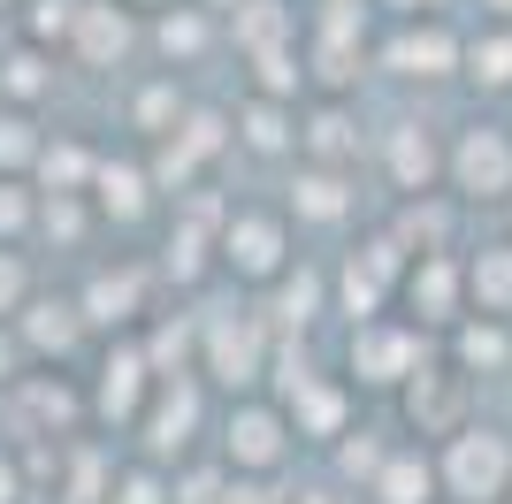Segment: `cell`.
Segmentation results:
<instances>
[{
	"mask_svg": "<svg viewBox=\"0 0 512 504\" xmlns=\"http://www.w3.org/2000/svg\"><path fill=\"white\" fill-rule=\"evenodd\" d=\"M444 482L459 504H497L512 482V451L505 436H490V428H459L451 436V459H444Z\"/></svg>",
	"mask_w": 512,
	"mask_h": 504,
	"instance_id": "1",
	"label": "cell"
},
{
	"mask_svg": "<svg viewBox=\"0 0 512 504\" xmlns=\"http://www.w3.org/2000/svg\"><path fill=\"white\" fill-rule=\"evenodd\" d=\"M406 420L421 436H459V420H467V375H451V367H421L406 390Z\"/></svg>",
	"mask_w": 512,
	"mask_h": 504,
	"instance_id": "2",
	"label": "cell"
},
{
	"mask_svg": "<svg viewBox=\"0 0 512 504\" xmlns=\"http://www.w3.org/2000/svg\"><path fill=\"white\" fill-rule=\"evenodd\" d=\"M451 176L467 191H482V199H497V191H512V146L497 130H467L459 153H451Z\"/></svg>",
	"mask_w": 512,
	"mask_h": 504,
	"instance_id": "3",
	"label": "cell"
},
{
	"mask_svg": "<svg viewBox=\"0 0 512 504\" xmlns=\"http://www.w3.org/2000/svg\"><path fill=\"white\" fill-rule=\"evenodd\" d=\"M207 359L222 382H253L260 375V329L253 321H214L207 329Z\"/></svg>",
	"mask_w": 512,
	"mask_h": 504,
	"instance_id": "4",
	"label": "cell"
},
{
	"mask_svg": "<svg viewBox=\"0 0 512 504\" xmlns=\"http://www.w3.org/2000/svg\"><path fill=\"white\" fill-rule=\"evenodd\" d=\"M230 268L237 275H276L283 268V230L276 222H260V214H245V222H230Z\"/></svg>",
	"mask_w": 512,
	"mask_h": 504,
	"instance_id": "5",
	"label": "cell"
},
{
	"mask_svg": "<svg viewBox=\"0 0 512 504\" xmlns=\"http://www.w3.org/2000/svg\"><path fill=\"white\" fill-rule=\"evenodd\" d=\"M352 367H360L367 382L413 375V336H398V329H360V336H352Z\"/></svg>",
	"mask_w": 512,
	"mask_h": 504,
	"instance_id": "6",
	"label": "cell"
},
{
	"mask_svg": "<svg viewBox=\"0 0 512 504\" xmlns=\"http://www.w3.org/2000/svg\"><path fill=\"white\" fill-rule=\"evenodd\" d=\"M192 420H199V398H192V382H169L161 390V405H153L146 420V443L169 459V451H184V436H192Z\"/></svg>",
	"mask_w": 512,
	"mask_h": 504,
	"instance_id": "7",
	"label": "cell"
},
{
	"mask_svg": "<svg viewBox=\"0 0 512 504\" xmlns=\"http://www.w3.org/2000/svg\"><path fill=\"white\" fill-rule=\"evenodd\" d=\"M230 459L237 466H276L283 459V420L260 413V405H253V413H237L230 420Z\"/></svg>",
	"mask_w": 512,
	"mask_h": 504,
	"instance_id": "8",
	"label": "cell"
},
{
	"mask_svg": "<svg viewBox=\"0 0 512 504\" xmlns=\"http://www.w3.org/2000/svg\"><path fill=\"white\" fill-rule=\"evenodd\" d=\"M390 62L406 69V77H444V69L459 62V39L428 23V31H406V39H398V54H390Z\"/></svg>",
	"mask_w": 512,
	"mask_h": 504,
	"instance_id": "9",
	"label": "cell"
},
{
	"mask_svg": "<svg viewBox=\"0 0 512 504\" xmlns=\"http://www.w3.org/2000/svg\"><path fill=\"white\" fill-rule=\"evenodd\" d=\"M291 420H299L306 436H337V428H344V398L329 390V382L299 375V382H291Z\"/></svg>",
	"mask_w": 512,
	"mask_h": 504,
	"instance_id": "10",
	"label": "cell"
},
{
	"mask_svg": "<svg viewBox=\"0 0 512 504\" xmlns=\"http://www.w3.org/2000/svg\"><path fill=\"white\" fill-rule=\"evenodd\" d=\"M390 176H398L406 191H421L428 176H436V146H428L421 123H398V130H390Z\"/></svg>",
	"mask_w": 512,
	"mask_h": 504,
	"instance_id": "11",
	"label": "cell"
},
{
	"mask_svg": "<svg viewBox=\"0 0 512 504\" xmlns=\"http://www.w3.org/2000/svg\"><path fill=\"white\" fill-rule=\"evenodd\" d=\"M406 291H413V306H421V321H451V306H459V275H451L444 260H421Z\"/></svg>",
	"mask_w": 512,
	"mask_h": 504,
	"instance_id": "12",
	"label": "cell"
},
{
	"mask_svg": "<svg viewBox=\"0 0 512 504\" xmlns=\"http://www.w3.org/2000/svg\"><path fill=\"white\" fill-rule=\"evenodd\" d=\"M77 46H85V62H115L130 46V23L115 16V8H85V16H77Z\"/></svg>",
	"mask_w": 512,
	"mask_h": 504,
	"instance_id": "13",
	"label": "cell"
},
{
	"mask_svg": "<svg viewBox=\"0 0 512 504\" xmlns=\"http://www.w3.org/2000/svg\"><path fill=\"white\" fill-rule=\"evenodd\" d=\"M138 291H146V283H138L130 268H123V275H100V283H92V298H85V314L115 329V321H130V314H138Z\"/></svg>",
	"mask_w": 512,
	"mask_h": 504,
	"instance_id": "14",
	"label": "cell"
},
{
	"mask_svg": "<svg viewBox=\"0 0 512 504\" xmlns=\"http://www.w3.org/2000/svg\"><path fill=\"white\" fill-rule=\"evenodd\" d=\"M428 489H436V474H428L421 459H390L383 474H375V497L383 504H428Z\"/></svg>",
	"mask_w": 512,
	"mask_h": 504,
	"instance_id": "15",
	"label": "cell"
},
{
	"mask_svg": "<svg viewBox=\"0 0 512 504\" xmlns=\"http://www.w3.org/2000/svg\"><path fill=\"white\" fill-rule=\"evenodd\" d=\"M138 375H146V359H138V352H115V359H107V382H100V413L107 420L138 405Z\"/></svg>",
	"mask_w": 512,
	"mask_h": 504,
	"instance_id": "16",
	"label": "cell"
},
{
	"mask_svg": "<svg viewBox=\"0 0 512 504\" xmlns=\"http://www.w3.org/2000/svg\"><path fill=\"white\" fill-rule=\"evenodd\" d=\"M23 336H31L39 352L62 359L69 344H77V314H69V306H31V314H23Z\"/></svg>",
	"mask_w": 512,
	"mask_h": 504,
	"instance_id": "17",
	"label": "cell"
},
{
	"mask_svg": "<svg viewBox=\"0 0 512 504\" xmlns=\"http://www.w3.org/2000/svg\"><path fill=\"white\" fill-rule=\"evenodd\" d=\"M467 283H474V298H482L490 314H505V306H512V252H482Z\"/></svg>",
	"mask_w": 512,
	"mask_h": 504,
	"instance_id": "18",
	"label": "cell"
},
{
	"mask_svg": "<svg viewBox=\"0 0 512 504\" xmlns=\"http://www.w3.org/2000/svg\"><path fill=\"white\" fill-rule=\"evenodd\" d=\"M344 207H352V199H344L337 176H299V214L306 222H337Z\"/></svg>",
	"mask_w": 512,
	"mask_h": 504,
	"instance_id": "19",
	"label": "cell"
},
{
	"mask_svg": "<svg viewBox=\"0 0 512 504\" xmlns=\"http://www.w3.org/2000/svg\"><path fill=\"white\" fill-rule=\"evenodd\" d=\"M467 62L482 84H512V31H497V39H474L467 46Z\"/></svg>",
	"mask_w": 512,
	"mask_h": 504,
	"instance_id": "20",
	"label": "cell"
},
{
	"mask_svg": "<svg viewBox=\"0 0 512 504\" xmlns=\"http://www.w3.org/2000/svg\"><path fill=\"white\" fill-rule=\"evenodd\" d=\"M306 146H314L321 161H344V153H352V115L321 107V115H314V130H306Z\"/></svg>",
	"mask_w": 512,
	"mask_h": 504,
	"instance_id": "21",
	"label": "cell"
},
{
	"mask_svg": "<svg viewBox=\"0 0 512 504\" xmlns=\"http://www.w3.org/2000/svg\"><path fill=\"white\" fill-rule=\"evenodd\" d=\"M237 39L253 46V54H260V46H276V39H283V8H276V0H245V16H237Z\"/></svg>",
	"mask_w": 512,
	"mask_h": 504,
	"instance_id": "22",
	"label": "cell"
},
{
	"mask_svg": "<svg viewBox=\"0 0 512 504\" xmlns=\"http://www.w3.org/2000/svg\"><path fill=\"white\" fill-rule=\"evenodd\" d=\"M100 207H107V214H123V222H130V214L146 207V184H138L130 168H100Z\"/></svg>",
	"mask_w": 512,
	"mask_h": 504,
	"instance_id": "23",
	"label": "cell"
},
{
	"mask_svg": "<svg viewBox=\"0 0 512 504\" xmlns=\"http://www.w3.org/2000/svg\"><path fill=\"white\" fill-rule=\"evenodd\" d=\"M245 138H253V146H260V153H276V146H283V138H291V130H283V115H276V107L260 100V107H245Z\"/></svg>",
	"mask_w": 512,
	"mask_h": 504,
	"instance_id": "24",
	"label": "cell"
},
{
	"mask_svg": "<svg viewBox=\"0 0 512 504\" xmlns=\"http://www.w3.org/2000/svg\"><path fill=\"white\" fill-rule=\"evenodd\" d=\"M31 153H39L31 146V123H23V115H0V168H23Z\"/></svg>",
	"mask_w": 512,
	"mask_h": 504,
	"instance_id": "25",
	"label": "cell"
},
{
	"mask_svg": "<svg viewBox=\"0 0 512 504\" xmlns=\"http://www.w3.org/2000/svg\"><path fill=\"white\" fill-rule=\"evenodd\" d=\"M23 398H31V413H39V420H54V428H62V420H77V398H69L62 382H54V390H46V382H31Z\"/></svg>",
	"mask_w": 512,
	"mask_h": 504,
	"instance_id": "26",
	"label": "cell"
},
{
	"mask_svg": "<svg viewBox=\"0 0 512 504\" xmlns=\"http://www.w3.org/2000/svg\"><path fill=\"white\" fill-rule=\"evenodd\" d=\"M459 359H467V367H497V359H505V336L497 329H467L459 336Z\"/></svg>",
	"mask_w": 512,
	"mask_h": 504,
	"instance_id": "27",
	"label": "cell"
},
{
	"mask_svg": "<svg viewBox=\"0 0 512 504\" xmlns=\"http://www.w3.org/2000/svg\"><path fill=\"white\" fill-rule=\"evenodd\" d=\"M199 39H207V23H199V16H169V23H161V46H169V54H199Z\"/></svg>",
	"mask_w": 512,
	"mask_h": 504,
	"instance_id": "28",
	"label": "cell"
},
{
	"mask_svg": "<svg viewBox=\"0 0 512 504\" xmlns=\"http://www.w3.org/2000/svg\"><path fill=\"white\" fill-rule=\"evenodd\" d=\"M46 176H54V191L85 184V153H77V146H54V153H46Z\"/></svg>",
	"mask_w": 512,
	"mask_h": 504,
	"instance_id": "29",
	"label": "cell"
},
{
	"mask_svg": "<svg viewBox=\"0 0 512 504\" xmlns=\"http://www.w3.org/2000/svg\"><path fill=\"white\" fill-rule=\"evenodd\" d=\"M8 92H16V100L46 92V69H39V54H16V62H8Z\"/></svg>",
	"mask_w": 512,
	"mask_h": 504,
	"instance_id": "30",
	"label": "cell"
},
{
	"mask_svg": "<svg viewBox=\"0 0 512 504\" xmlns=\"http://www.w3.org/2000/svg\"><path fill=\"white\" fill-rule=\"evenodd\" d=\"M260 84H268V92H291V84H299V69L283 62L276 46H260Z\"/></svg>",
	"mask_w": 512,
	"mask_h": 504,
	"instance_id": "31",
	"label": "cell"
},
{
	"mask_svg": "<svg viewBox=\"0 0 512 504\" xmlns=\"http://www.w3.org/2000/svg\"><path fill=\"white\" fill-rule=\"evenodd\" d=\"M306 314H314V275L283 283V321H306Z\"/></svg>",
	"mask_w": 512,
	"mask_h": 504,
	"instance_id": "32",
	"label": "cell"
},
{
	"mask_svg": "<svg viewBox=\"0 0 512 504\" xmlns=\"http://www.w3.org/2000/svg\"><path fill=\"white\" fill-rule=\"evenodd\" d=\"M169 115H176V92H169V84H161V92H146V100H138V123H146V130H161V123H169Z\"/></svg>",
	"mask_w": 512,
	"mask_h": 504,
	"instance_id": "33",
	"label": "cell"
},
{
	"mask_svg": "<svg viewBox=\"0 0 512 504\" xmlns=\"http://www.w3.org/2000/svg\"><path fill=\"white\" fill-rule=\"evenodd\" d=\"M115 504H169V497H161V482H153V474H130V482L115 489Z\"/></svg>",
	"mask_w": 512,
	"mask_h": 504,
	"instance_id": "34",
	"label": "cell"
},
{
	"mask_svg": "<svg viewBox=\"0 0 512 504\" xmlns=\"http://www.w3.org/2000/svg\"><path fill=\"white\" fill-rule=\"evenodd\" d=\"M344 474H383V451H375V443H344Z\"/></svg>",
	"mask_w": 512,
	"mask_h": 504,
	"instance_id": "35",
	"label": "cell"
},
{
	"mask_svg": "<svg viewBox=\"0 0 512 504\" xmlns=\"http://www.w3.org/2000/svg\"><path fill=\"white\" fill-rule=\"evenodd\" d=\"M16 298H23V260H16V252H0V314H8Z\"/></svg>",
	"mask_w": 512,
	"mask_h": 504,
	"instance_id": "36",
	"label": "cell"
},
{
	"mask_svg": "<svg viewBox=\"0 0 512 504\" xmlns=\"http://www.w3.org/2000/svg\"><path fill=\"white\" fill-rule=\"evenodd\" d=\"M23 214H31V207H23V191H16V184H0V237H16V230H23Z\"/></svg>",
	"mask_w": 512,
	"mask_h": 504,
	"instance_id": "37",
	"label": "cell"
},
{
	"mask_svg": "<svg viewBox=\"0 0 512 504\" xmlns=\"http://www.w3.org/2000/svg\"><path fill=\"white\" fill-rule=\"evenodd\" d=\"M184 146H192V153H214V146H222V123H214V115H192V130H184Z\"/></svg>",
	"mask_w": 512,
	"mask_h": 504,
	"instance_id": "38",
	"label": "cell"
},
{
	"mask_svg": "<svg viewBox=\"0 0 512 504\" xmlns=\"http://www.w3.org/2000/svg\"><path fill=\"white\" fill-rule=\"evenodd\" d=\"M222 497H230V489L214 482V474H192V482H184V497H176V504H222Z\"/></svg>",
	"mask_w": 512,
	"mask_h": 504,
	"instance_id": "39",
	"label": "cell"
},
{
	"mask_svg": "<svg viewBox=\"0 0 512 504\" xmlns=\"http://www.w3.org/2000/svg\"><path fill=\"white\" fill-rule=\"evenodd\" d=\"M222 504H276V497H268V489H260V482H237V489H230V497H222Z\"/></svg>",
	"mask_w": 512,
	"mask_h": 504,
	"instance_id": "40",
	"label": "cell"
},
{
	"mask_svg": "<svg viewBox=\"0 0 512 504\" xmlns=\"http://www.w3.org/2000/svg\"><path fill=\"white\" fill-rule=\"evenodd\" d=\"M16 497H23V482H16V466L0 459V504H16Z\"/></svg>",
	"mask_w": 512,
	"mask_h": 504,
	"instance_id": "41",
	"label": "cell"
},
{
	"mask_svg": "<svg viewBox=\"0 0 512 504\" xmlns=\"http://www.w3.org/2000/svg\"><path fill=\"white\" fill-rule=\"evenodd\" d=\"M16 375V344H8V336H0V382Z\"/></svg>",
	"mask_w": 512,
	"mask_h": 504,
	"instance_id": "42",
	"label": "cell"
},
{
	"mask_svg": "<svg viewBox=\"0 0 512 504\" xmlns=\"http://www.w3.org/2000/svg\"><path fill=\"white\" fill-rule=\"evenodd\" d=\"M490 8H505V16H512V0H490Z\"/></svg>",
	"mask_w": 512,
	"mask_h": 504,
	"instance_id": "43",
	"label": "cell"
},
{
	"mask_svg": "<svg viewBox=\"0 0 512 504\" xmlns=\"http://www.w3.org/2000/svg\"><path fill=\"white\" fill-rule=\"evenodd\" d=\"M222 8H237V0H222Z\"/></svg>",
	"mask_w": 512,
	"mask_h": 504,
	"instance_id": "44",
	"label": "cell"
}]
</instances>
